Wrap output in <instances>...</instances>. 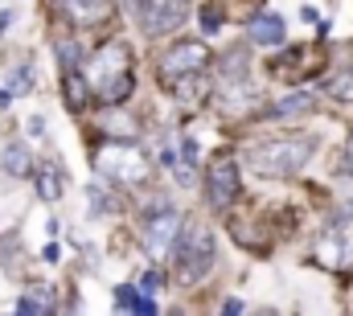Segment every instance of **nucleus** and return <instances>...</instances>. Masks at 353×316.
<instances>
[{
  "instance_id": "obj_1",
  "label": "nucleus",
  "mask_w": 353,
  "mask_h": 316,
  "mask_svg": "<svg viewBox=\"0 0 353 316\" xmlns=\"http://www.w3.org/2000/svg\"><path fill=\"white\" fill-rule=\"evenodd\" d=\"M87 82H90V90L99 95L103 107H119V103H128V95L136 90V79H132V50H128V41H119V37L103 41V46L87 58Z\"/></svg>"
},
{
  "instance_id": "obj_2",
  "label": "nucleus",
  "mask_w": 353,
  "mask_h": 316,
  "mask_svg": "<svg viewBox=\"0 0 353 316\" xmlns=\"http://www.w3.org/2000/svg\"><path fill=\"white\" fill-rule=\"evenodd\" d=\"M173 275L181 288H193V284H201L205 275H210V267H214V259H218V246H214V235L205 230V226H181V235H176V246H173Z\"/></svg>"
},
{
  "instance_id": "obj_3",
  "label": "nucleus",
  "mask_w": 353,
  "mask_h": 316,
  "mask_svg": "<svg viewBox=\"0 0 353 316\" xmlns=\"http://www.w3.org/2000/svg\"><path fill=\"white\" fill-rule=\"evenodd\" d=\"M312 157V140L296 136V140H263L247 152V164L251 172L259 177H296Z\"/></svg>"
},
{
  "instance_id": "obj_4",
  "label": "nucleus",
  "mask_w": 353,
  "mask_h": 316,
  "mask_svg": "<svg viewBox=\"0 0 353 316\" xmlns=\"http://www.w3.org/2000/svg\"><path fill=\"white\" fill-rule=\"evenodd\" d=\"M90 164L107 177V181H115V185H144L148 181V160L144 152L136 148V144H128V140H107V144H99L94 148V157Z\"/></svg>"
},
{
  "instance_id": "obj_5",
  "label": "nucleus",
  "mask_w": 353,
  "mask_h": 316,
  "mask_svg": "<svg viewBox=\"0 0 353 316\" xmlns=\"http://www.w3.org/2000/svg\"><path fill=\"white\" fill-rule=\"evenodd\" d=\"M181 226H185V218L176 214L169 201H152V214H148V222H144V250H148V259H165L169 250L176 246V235H181Z\"/></svg>"
},
{
  "instance_id": "obj_6",
  "label": "nucleus",
  "mask_w": 353,
  "mask_h": 316,
  "mask_svg": "<svg viewBox=\"0 0 353 316\" xmlns=\"http://www.w3.org/2000/svg\"><path fill=\"white\" fill-rule=\"evenodd\" d=\"M128 4H132L136 25H140L148 37L173 33L176 25L189 17V0H128Z\"/></svg>"
},
{
  "instance_id": "obj_7",
  "label": "nucleus",
  "mask_w": 353,
  "mask_h": 316,
  "mask_svg": "<svg viewBox=\"0 0 353 316\" xmlns=\"http://www.w3.org/2000/svg\"><path fill=\"white\" fill-rule=\"evenodd\" d=\"M205 62H210L205 41H176V46H169V50L161 54L157 75L165 82H176V79H185V75H201Z\"/></svg>"
},
{
  "instance_id": "obj_8",
  "label": "nucleus",
  "mask_w": 353,
  "mask_h": 316,
  "mask_svg": "<svg viewBox=\"0 0 353 316\" xmlns=\"http://www.w3.org/2000/svg\"><path fill=\"white\" fill-rule=\"evenodd\" d=\"M239 164L230 157H218L210 164V172H205V197H210V206L214 210H230L234 201H239Z\"/></svg>"
},
{
  "instance_id": "obj_9",
  "label": "nucleus",
  "mask_w": 353,
  "mask_h": 316,
  "mask_svg": "<svg viewBox=\"0 0 353 316\" xmlns=\"http://www.w3.org/2000/svg\"><path fill=\"white\" fill-rule=\"evenodd\" d=\"M58 8L79 29H94V25H103L111 17V0H58Z\"/></svg>"
},
{
  "instance_id": "obj_10",
  "label": "nucleus",
  "mask_w": 353,
  "mask_h": 316,
  "mask_svg": "<svg viewBox=\"0 0 353 316\" xmlns=\"http://www.w3.org/2000/svg\"><path fill=\"white\" fill-rule=\"evenodd\" d=\"M33 185H37L41 201H58L66 189V168L58 160H41V164H33Z\"/></svg>"
},
{
  "instance_id": "obj_11",
  "label": "nucleus",
  "mask_w": 353,
  "mask_h": 316,
  "mask_svg": "<svg viewBox=\"0 0 353 316\" xmlns=\"http://www.w3.org/2000/svg\"><path fill=\"white\" fill-rule=\"evenodd\" d=\"M251 41L255 46H279L283 41V17H275V12H259L255 21H251Z\"/></svg>"
},
{
  "instance_id": "obj_12",
  "label": "nucleus",
  "mask_w": 353,
  "mask_h": 316,
  "mask_svg": "<svg viewBox=\"0 0 353 316\" xmlns=\"http://www.w3.org/2000/svg\"><path fill=\"white\" fill-rule=\"evenodd\" d=\"M62 95H66V107L70 111H83L87 107V95H94L87 75H79V66L74 70H62Z\"/></svg>"
},
{
  "instance_id": "obj_13",
  "label": "nucleus",
  "mask_w": 353,
  "mask_h": 316,
  "mask_svg": "<svg viewBox=\"0 0 353 316\" xmlns=\"http://www.w3.org/2000/svg\"><path fill=\"white\" fill-rule=\"evenodd\" d=\"M0 168H4L8 177H33V157H29V148H25L21 140H12V144L0 152Z\"/></svg>"
},
{
  "instance_id": "obj_14",
  "label": "nucleus",
  "mask_w": 353,
  "mask_h": 316,
  "mask_svg": "<svg viewBox=\"0 0 353 316\" xmlns=\"http://www.w3.org/2000/svg\"><path fill=\"white\" fill-rule=\"evenodd\" d=\"M17 313H21V316H46V313H54V288H29V292L17 300Z\"/></svg>"
},
{
  "instance_id": "obj_15",
  "label": "nucleus",
  "mask_w": 353,
  "mask_h": 316,
  "mask_svg": "<svg viewBox=\"0 0 353 316\" xmlns=\"http://www.w3.org/2000/svg\"><path fill=\"white\" fill-rule=\"evenodd\" d=\"M321 255H329V263L337 267H353V230H341L329 242H321Z\"/></svg>"
},
{
  "instance_id": "obj_16",
  "label": "nucleus",
  "mask_w": 353,
  "mask_h": 316,
  "mask_svg": "<svg viewBox=\"0 0 353 316\" xmlns=\"http://www.w3.org/2000/svg\"><path fill=\"white\" fill-rule=\"evenodd\" d=\"M103 132H107L111 140H132V136H136V119H132V115H119V111H107V115H103Z\"/></svg>"
},
{
  "instance_id": "obj_17",
  "label": "nucleus",
  "mask_w": 353,
  "mask_h": 316,
  "mask_svg": "<svg viewBox=\"0 0 353 316\" xmlns=\"http://www.w3.org/2000/svg\"><path fill=\"white\" fill-rule=\"evenodd\" d=\"M54 54H58V70H74V66L83 62L79 41H70V37H66V41H58V46H54Z\"/></svg>"
},
{
  "instance_id": "obj_18",
  "label": "nucleus",
  "mask_w": 353,
  "mask_h": 316,
  "mask_svg": "<svg viewBox=\"0 0 353 316\" xmlns=\"http://www.w3.org/2000/svg\"><path fill=\"white\" fill-rule=\"evenodd\" d=\"M247 79V54L243 50H234L230 58H222V82H239Z\"/></svg>"
},
{
  "instance_id": "obj_19",
  "label": "nucleus",
  "mask_w": 353,
  "mask_h": 316,
  "mask_svg": "<svg viewBox=\"0 0 353 316\" xmlns=\"http://www.w3.org/2000/svg\"><path fill=\"white\" fill-rule=\"evenodd\" d=\"M308 107H312V95L308 90H296V95H288V99L275 103V115H296V111H308Z\"/></svg>"
},
{
  "instance_id": "obj_20",
  "label": "nucleus",
  "mask_w": 353,
  "mask_h": 316,
  "mask_svg": "<svg viewBox=\"0 0 353 316\" xmlns=\"http://www.w3.org/2000/svg\"><path fill=\"white\" fill-rule=\"evenodd\" d=\"M140 304H144V292H140V288H132V284H119V288H115V308L140 313Z\"/></svg>"
},
{
  "instance_id": "obj_21",
  "label": "nucleus",
  "mask_w": 353,
  "mask_h": 316,
  "mask_svg": "<svg viewBox=\"0 0 353 316\" xmlns=\"http://www.w3.org/2000/svg\"><path fill=\"white\" fill-rule=\"evenodd\" d=\"M33 82H37V75H33V62H21V66L12 70V95L33 90Z\"/></svg>"
},
{
  "instance_id": "obj_22",
  "label": "nucleus",
  "mask_w": 353,
  "mask_h": 316,
  "mask_svg": "<svg viewBox=\"0 0 353 316\" xmlns=\"http://www.w3.org/2000/svg\"><path fill=\"white\" fill-rule=\"evenodd\" d=\"M201 29H205V33H218V29H222V8H218V4H205V8H201Z\"/></svg>"
},
{
  "instance_id": "obj_23",
  "label": "nucleus",
  "mask_w": 353,
  "mask_h": 316,
  "mask_svg": "<svg viewBox=\"0 0 353 316\" xmlns=\"http://www.w3.org/2000/svg\"><path fill=\"white\" fill-rule=\"evenodd\" d=\"M87 201H90V214H107V210H111V201H107V193H103L99 185L87 189Z\"/></svg>"
},
{
  "instance_id": "obj_24",
  "label": "nucleus",
  "mask_w": 353,
  "mask_h": 316,
  "mask_svg": "<svg viewBox=\"0 0 353 316\" xmlns=\"http://www.w3.org/2000/svg\"><path fill=\"white\" fill-rule=\"evenodd\" d=\"M333 95L337 99H353V75H341V79L333 82Z\"/></svg>"
},
{
  "instance_id": "obj_25",
  "label": "nucleus",
  "mask_w": 353,
  "mask_h": 316,
  "mask_svg": "<svg viewBox=\"0 0 353 316\" xmlns=\"http://www.w3.org/2000/svg\"><path fill=\"white\" fill-rule=\"evenodd\" d=\"M181 157H185V164H193V160H197V140L181 136Z\"/></svg>"
},
{
  "instance_id": "obj_26",
  "label": "nucleus",
  "mask_w": 353,
  "mask_h": 316,
  "mask_svg": "<svg viewBox=\"0 0 353 316\" xmlns=\"http://www.w3.org/2000/svg\"><path fill=\"white\" fill-rule=\"evenodd\" d=\"M161 284H165V279H161V271H148V275H144V284H140V288H144V292H148V296H157V288H161Z\"/></svg>"
},
{
  "instance_id": "obj_27",
  "label": "nucleus",
  "mask_w": 353,
  "mask_h": 316,
  "mask_svg": "<svg viewBox=\"0 0 353 316\" xmlns=\"http://www.w3.org/2000/svg\"><path fill=\"white\" fill-rule=\"evenodd\" d=\"M25 128H29V136H41V132H46V119H41V115H33Z\"/></svg>"
},
{
  "instance_id": "obj_28",
  "label": "nucleus",
  "mask_w": 353,
  "mask_h": 316,
  "mask_svg": "<svg viewBox=\"0 0 353 316\" xmlns=\"http://www.w3.org/2000/svg\"><path fill=\"white\" fill-rule=\"evenodd\" d=\"M8 25H12V12L4 8V12H0V37H4V29H8Z\"/></svg>"
},
{
  "instance_id": "obj_29",
  "label": "nucleus",
  "mask_w": 353,
  "mask_h": 316,
  "mask_svg": "<svg viewBox=\"0 0 353 316\" xmlns=\"http://www.w3.org/2000/svg\"><path fill=\"white\" fill-rule=\"evenodd\" d=\"M8 103H12V86H8V90H0V111H4Z\"/></svg>"
},
{
  "instance_id": "obj_30",
  "label": "nucleus",
  "mask_w": 353,
  "mask_h": 316,
  "mask_svg": "<svg viewBox=\"0 0 353 316\" xmlns=\"http://www.w3.org/2000/svg\"><path fill=\"white\" fill-rule=\"evenodd\" d=\"M350 168H353V136H350Z\"/></svg>"
}]
</instances>
